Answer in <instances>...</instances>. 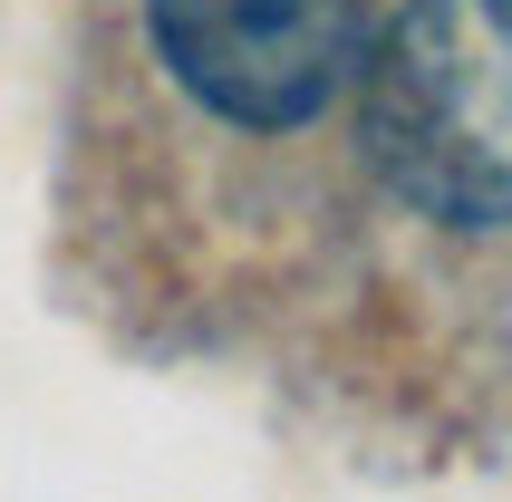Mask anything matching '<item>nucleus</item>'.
I'll return each instance as SVG.
<instances>
[{
    "mask_svg": "<svg viewBox=\"0 0 512 502\" xmlns=\"http://www.w3.org/2000/svg\"><path fill=\"white\" fill-rule=\"evenodd\" d=\"M348 107L368 174L416 223L512 232V0H406Z\"/></svg>",
    "mask_w": 512,
    "mask_h": 502,
    "instance_id": "nucleus-1",
    "label": "nucleus"
},
{
    "mask_svg": "<svg viewBox=\"0 0 512 502\" xmlns=\"http://www.w3.org/2000/svg\"><path fill=\"white\" fill-rule=\"evenodd\" d=\"M145 39L203 116L300 136L358 87L377 0H145Z\"/></svg>",
    "mask_w": 512,
    "mask_h": 502,
    "instance_id": "nucleus-2",
    "label": "nucleus"
}]
</instances>
